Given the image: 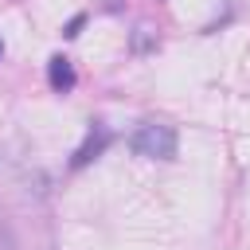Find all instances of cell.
Listing matches in <instances>:
<instances>
[{"instance_id": "6da1fadb", "label": "cell", "mask_w": 250, "mask_h": 250, "mask_svg": "<svg viewBox=\"0 0 250 250\" xmlns=\"http://www.w3.org/2000/svg\"><path fill=\"white\" fill-rule=\"evenodd\" d=\"M129 148L137 156H148V160H172L176 148H180V137L164 121H145V125H137L129 133Z\"/></svg>"}, {"instance_id": "7a4b0ae2", "label": "cell", "mask_w": 250, "mask_h": 250, "mask_svg": "<svg viewBox=\"0 0 250 250\" xmlns=\"http://www.w3.org/2000/svg\"><path fill=\"white\" fill-rule=\"evenodd\" d=\"M47 82H51V90H59V94H66V90H74V66H70V59H62V55H51V62H47Z\"/></svg>"}, {"instance_id": "3957f363", "label": "cell", "mask_w": 250, "mask_h": 250, "mask_svg": "<svg viewBox=\"0 0 250 250\" xmlns=\"http://www.w3.org/2000/svg\"><path fill=\"white\" fill-rule=\"evenodd\" d=\"M105 141H109V133H105V129L90 133V137H86V141L78 145V152L70 156V168H82V164H90V160H94V156H98V152L105 148Z\"/></svg>"}, {"instance_id": "277c9868", "label": "cell", "mask_w": 250, "mask_h": 250, "mask_svg": "<svg viewBox=\"0 0 250 250\" xmlns=\"http://www.w3.org/2000/svg\"><path fill=\"white\" fill-rule=\"evenodd\" d=\"M156 43H160V39H156V31H152V27H145V23H141V27H133V35H129V51H133V55H152V51H156Z\"/></svg>"}, {"instance_id": "5b68a950", "label": "cell", "mask_w": 250, "mask_h": 250, "mask_svg": "<svg viewBox=\"0 0 250 250\" xmlns=\"http://www.w3.org/2000/svg\"><path fill=\"white\" fill-rule=\"evenodd\" d=\"M82 23H86V16H74V20H70V23H66V31H62V35H66V39H74V35H78V27H82Z\"/></svg>"}, {"instance_id": "8992f818", "label": "cell", "mask_w": 250, "mask_h": 250, "mask_svg": "<svg viewBox=\"0 0 250 250\" xmlns=\"http://www.w3.org/2000/svg\"><path fill=\"white\" fill-rule=\"evenodd\" d=\"M0 55H4V43H0Z\"/></svg>"}]
</instances>
